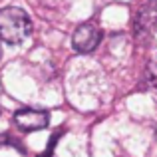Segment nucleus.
I'll list each match as a JSON object with an SVG mask.
<instances>
[{"label":"nucleus","mask_w":157,"mask_h":157,"mask_svg":"<svg viewBox=\"0 0 157 157\" xmlns=\"http://www.w3.org/2000/svg\"><path fill=\"white\" fill-rule=\"evenodd\" d=\"M32 34V20L22 8L6 6L0 10V40L10 46L22 44Z\"/></svg>","instance_id":"f257e3e1"},{"label":"nucleus","mask_w":157,"mask_h":157,"mask_svg":"<svg viewBox=\"0 0 157 157\" xmlns=\"http://www.w3.org/2000/svg\"><path fill=\"white\" fill-rule=\"evenodd\" d=\"M101 42V28L94 22H86L78 26L72 34V46L78 54L94 52Z\"/></svg>","instance_id":"f03ea898"},{"label":"nucleus","mask_w":157,"mask_h":157,"mask_svg":"<svg viewBox=\"0 0 157 157\" xmlns=\"http://www.w3.org/2000/svg\"><path fill=\"white\" fill-rule=\"evenodd\" d=\"M14 123L24 133L42 131L50 125V113L44 109H36V107H24L14 113Z\"/></svg>","instance_id":"7ed1b4c3"},{"label":"nucleus","mask_w":157,"mask_h":157,"mask_svg":"<svg viewBox=\"0 0 157 157\" xmlns=\"http://www.w3.org/2000/svg\"><path fill=\"white\" fill-rule=\"evenodd\" d=\"M157 24V0H147L137 10L133 20V30L137 36H149Z\"/></svg>","instance_id":"20e7f679"},{"label":"nucleus","mask_w":157,"mask_h":157,"mask_svg":"<svg viewBox=\"0 0 157 157\" xmlns=\"http://www.w3.org/2000/svg\"><path fill=\"white\" fill-rule=\"evenodd\" d=\"M145 78H147V82H149L151 86H155V88H157V60H153L149 66H147Z\"/></svg>","instance_id":"39448f33"},{"label":"nucleus","mask_w":157,"mask_h":157,"mask_svg":"<svg viewBox=\"0 0 157 157\" xmlns=\"http://www.w3.org/2000/svg\"><path fill=\"white\" fill-rule=\"evenodd\" d=\"M155 137H157V127H155Z\"/></svg>","instance_id":"423d86ee"}]
</instances>
